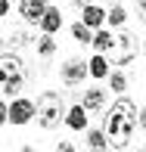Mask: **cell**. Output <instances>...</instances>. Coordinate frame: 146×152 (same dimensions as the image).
<instances>
[{"label": "cell", "mask_w": 146, "mask_h": 152, "mask_svg": "<svg viewBox=\"0 0 146 152\" xmlns=\"http://www.w3.org/2000/svg\"><path fill=\"white\" fill-rule=\"evenodd\" d=\"M137 124H140V127L146 130V109H143V112H137Z\"/></svg>", "instance_id": "obj_22"}, {"label": "cell", "mask_w": 146, "mask_h": 152, "mask_svg": "<svg viewBox=\"0 0 146 152\" xmlns=\"http://www.w3.org/2000/svg\"><path fill=\"white\" fill-rule=\"evenodd\" d=\"M62 121H65L72 130H84V127H87V115H84V106L65 109V118H62Z\"/></svg>", "instance_id": "obj_11"}, {"label": "cell", "mask_w": 146, "mask_h": 152, "mask_svg": "<svg viewBox=\"0 0 146 152\" xmlns=\"http://www.w3.org/2000/svg\"><path fill=\"white\" fill-rule=\"evenodd\" d=\"M81 22L87 25V28H100L103 22H106V10H100V6H84V12H81Z\"/></svg>", "instance_id": "obj_10"}, {"label": "cell", "mask_w": 146, "mask_h": 152, "mask_svg": "<svg viewBox=\"0 0 146 152\" xmlns=\"http://www.w3.org/2000/svg\"><path fill=\"white\" fill-rule=\"evenodd\" d=\"M37 25H40V28H44L47 34H56V31L62 28V16H59V10H53V6H47Z\"/></svg>", "instance_id": "obj_8"}, {"label": "cell", "mask_w": 146, "mask_h": 152, "mask_svg": "<svg viewBox=\"0 0 146 152\" xmlns=\"http://www.w3.org/2000/svg\"><path fill=\"white\" fill-rule=\"evenodd\" d=\"M109 87H112L115 93H124V90H128V78H124L121 72H115L112 78H109Z\"/></svg>", "instance_id": "obj_18"}, {"label": "cell", "mask_w": 146, "mask_h": 152, "mask_svg": "<svg viewBox=\"0 0 146 152\" xmlns=\"http://www.w3.org/2000/svg\"><path fill=\"white\" fill-rule=\"evenodd\" d=\"M87 75H93V78H106V75H109V59L103 56V53L93 56V59L87 62Z\"/></svg>", "instance_id": "obj_12"}, {"label": "cell", "mask_w": 146, "mask_h": 152, "mask_svg": "<svg viewBox=\"0 0 146 152\" xmlns=\"http://www.w3.org/2000/svg\"><path fill=\"white\" fill-rule=\"evenodd\" d=\"M87 143H90L93 149H106V146H109V140H106L103 130H90V134H87Z\"/></svg>", "instance_id": "obj_16"}, {"label": "cell", "mask_w": 146, "mask_h": 152, "mask_svg": "<svg viewBox=\"0 0 146 152\" xmlns=\"http://www.w3.org/2000/svg\"><path fill=\"white\" fill-rule=\"evenodd\" d=\"M31 118H34V102L31 99H16L6 109V121L10 124H28Z\"/></svg>", "instance_id": "obj_6"}, {"label": "cell", "mask_w": 146, "mask_h": 152, "mask_svg": "<svg viewBox=\"0 0 146 152\" xmlns=\"http://www.w3.org/2000/svg\"><path fill=\"white\" fill-rule=\"evenodd\" d=\"M6 12H10V0H0V19H6Z\"/></svg>", "instance_id": "obj_21"}, {"label": "cell", "mask_w": 146, "mask_h": 152, "mask_svg": "<svg viewBox=\"0 0 146 152\" xmlns=\"http://www.w3.org/2000/svg\"><path fill=\"white\" fill-rule=\"evenodd\" d=\"M25 87V65L19 56L0 53V90L3 93H19Z\"/></svg>", "instance_id": "obj_3"}, {"label": "cell", "mask_w": 146, "mask_h": 152, "mask_svg": "<svg viewBox=\"0 0 146 152\" xmlns=\"http://www.w3.org/2000/svg\"><path fill=\"white\" fill-rule=\"evenodd\" d=\"M37 53H40L44 59L56 53V40H53V34H47V31H44V37H37Z\"/></svg>", "instance_id": "obj_13"}, {"label": "cell", "mask_w": 146, "mask_h": 152, "mask_svg": "<svg viewBox=\"0 0 146 152\" xmlns=\"http://www.w3.org/2000/svg\"><path fill=\"white\" fill-rule=\"evenodd\" d=\"M106 16H109V25H124L128 12H124V6H112V10H109Z\"/></svg>", "instance_id": "obj_17"}, {"label": "cell", "mask_w": 146, "mask_h": 152, "mask_svg": "<svg viewBox=\"0 0 146 152\" xmlns=\"http://www.w3.org/2000/svg\"><path fill=\"white\" fill-rule=\"evenodd\" d=\"M137 53H140V47H137V37L128 31L121 34H112V44H109V50L103 53L112 65H128L131 59H137Z\"/></svg>", "instance_id": "obj_4"}, {"label": "cell", "mask_w": 146, "mask_h": 152, "mask_svg": "<svg viewBox=\"0 0 146 152\" xmlns=\"http://www.w3.org/2000/svg\"><path fill=\"white\" fill-rule=\"evenodd\" d=\"M103 102H106V90L103 87H90V90L84 93V112H96V109H103Z\"/></svg>", "instance_id": "obj_9"}, {"label": "cell", "mask_w": 146, "mask_h": 152, "mask_svg": "<svg viewBox=\"0 0 146 152\" xmlns=\"http://www.w3.org/2000/svg\"><path fill=\"white\" fill-rule=\"evenodd\" d=\"M137 19H143V22H146V0H137Z\"/></svg>", "instance_id": "obj_20"}, {"label": "cell", "mask_w": 146, "mask_h": 152, "mask_svg": "<svg viewBox=\"0 0 146 152\" xmlns=\"http://www.w3.org/2000/svg\"><path fill=\"white\" fill-rule=\"evenodd\" d=\"M103 134L109 137L115 149H124L134 137V127H137V106L131 99H118L109 106V115H106V124H103Z\"/></svg>", "instance_id": "obj_1"}, {"label": "cell", "mask_w": 146, "mask_h": 152, "mask_svg": "<svg viewBox=\"0 0 146 152\" xmlns=\"http://www.w3.org/2000/svg\"><path fill=\"white\" fill-rule=\"evenodd\" d=\"M59 78H62V84H68V87L84 84V78H87V62H84V59H68L65 65H62Z\"/></svg>", "instance_id": "obj_5"}, {"label": "cell", "mask_w": 146, "mask_h": 152, "mask_svg": "<svg viewBox=\"0 0 146 152\" xmlns=\"http://www.w3.org/2000/svg\"><path fill=\"white\" fill-rule=\"evenodd\" d=\"M47 10V0H19V12H22L25 22H40V16H44Z\"/></svg>", "instance_id": "obj_7"}, {"label": "cell", "mask_w": 146, "mask_h": 152, "mask_svg": "<svg viewBox=\"0 0 146 152\" xmlns=\"http://www.w3.org/2000/svg\"><path fill=\"white\" fill-rule=\"evenodd\" d=\"M34 112H37V124H40V127H44V130H53V127L62 124V118H65V99H62L59 93L47 90V93L37 96Z\"/></svg>", "instance_id": "obj_2"}, {"label": "cell", "mask_w": 146, "mask_h": 152, "mask_svg": "<svg viewBox=\"0 0 146 152\" xmlns=\"http://www.w3.org/2000/svg\"><path fill=\"white\" fill-rule=\"evenodd\" d=\"M3 50H6V40H3V37H0V53H3Z\"/></svg>", "instance_id": "obj_24"}, {"label": "cell", "mask_w": 146, "mask_h": 152, "mask_svg": "<svg viewBox=\"0 0 146 152\" xmlns=\"http://www.w3.org/2000/svg\"><path fill=\"white\" fill-rule=\"evenodd\" d=\"M90 44L96 47V53H106L109 44H112V34H109V31H96L93 37H90Z\"/></svg>", "instance_id": "obj_14"}, {"label": "cell", "mask_w": 146, "mask_h": 152, "mask_svg": "<svg viewBox=\"0 0 146 152\" xmlns=\"http://www.w3.org/2000/svg\"><path fill=\"white\" fill-rule=\"evenodd\" d=\"M72 34H75V40H78V44H90V37H93L84 22H75V25H72Z\"/></svg>", "instance_id": "obj_15"}, {"label": "cell", "mask_w": 146, "mask_h": 152, "mask_svg": "<svg viewBox=\"0 0 146 152\" xmlns=\"http://www.w3.org/2000/svg\"><path fill=\"white\" fill-rule=\"evenodd\" d=\"M6 124V102H0V127Z\"/></svg>", "instance_id": "obj_23"}, {"label": "cell", "mask_w": 146, "mask_h": 152, "mask_svg": "<svg viewBox=\"0 0 146 152\" xmlns=\"http://www.w3.org/2000/svg\"><path fill=\"white\" fill-rule=\"evenodd\" d=\"M25 44H28V34H22V31H16V34H12V40H10L12 50H19V47H25Z\"/></svg>", "instance_id": "obj_19"}, {"label": "cell", "mask_w": 146, "mask_h": 152, "mask_svg": "<svg viewBox=\"0 0 146 152\" xmlns=\"http://www.w3.org/2000/svg\"><path fill=\"white\" fill-rule=\"evenodd\" d=\"M75 3H78V6H87V3H90V0H75Z\"/></svg>", "instance_id": "obj_25"}]
</instances>
